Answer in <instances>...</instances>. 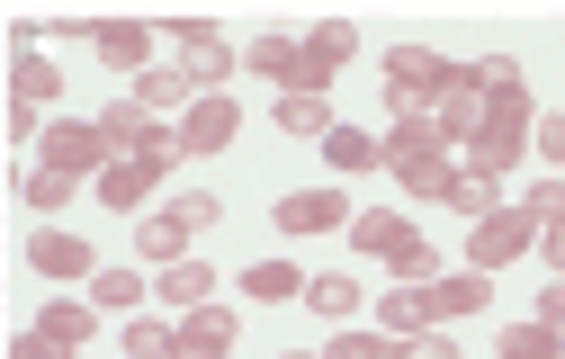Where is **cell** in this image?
<instances>
[{
    "mask_svg": "<svg viewBox=\"0 0 565 359\" xmlns=\"http://www.w3.org/2000/svg\"><path fill=\"white\" fill-rule=\"evenodd\" d=\"M90 45H99V54L117 63V72H135V82H145V54H153V28H117V19H108V28H90Z\"/></svg>",
    "mask_w": 565,
    "mask_h": 359,
    "instance_id": "e0dca14e",
    "label": "cell"
},
{
    "mask_svg": "<svg viewBox=\"0 0 565 359\" xmlns=\"http://www.w3.org/2000/svg\"><path fill=\"white\" fill-rule=\"evenodd\" d=\"M278 359H323V350H278Z\"/></svg>",
    "mask_w": 565,
    "mask_h": 359,
    "instance_id": "7bdbcfd3",
    "label": "cell"
},
{
    "mask_svg": "<svg viewBox=\"0 0 565 359\" xmlns=\"http://www.w3.org/2000/svg\"><path fill=\"white\" fill-rule=\"evenodd\" d=\"M171 207L189 215V225H216V215H225V207H216V198H206V189H189V198H171Z\"/></svg>",
    "mask_w": 565,
    "mask_h": 359,
    "instance_id": "8d00e7d4",
    "label": "cell"
},
{
    "mask_svg": "<svg viewBox=\"0 0 565 359\" xmlns=\"http://www.w3.org/2000/svg\"><path fill=\"white\" fill-rule=\"evenodd\" d=\"M306 306H315V315H332V324H350L360 287H350V270H323V278H306Z\"/></svg>",
    "mask_w": 565,
    "mask_h": 359,
    "instance_id": "ffe728a7",
    "label": "cell"
},
{
    "mask_svg": "<svg viewBox=\"0 0 565 359\" xmlns=\"http://www.w3.org/2000/svg\"><path fill=\"white\" fill-rule=\"evenodd\" d=\"M278 135H332V108H323V91L278 99Z\"/></svg>",
    "mask_w": 565,
    "mask_h": 359,
    "instance_id": "7402d4cb",
    "label": "cell"
},
{
    "mask_svg": "<svg viewBox=\"0 0 565 359\" xmlns=\"http://www.w3.org/2000/svg\"><path fill=\"white\" fill-rule=\"evenodd\" d=\"M19 198H28V207H63V198H73V180H63V171H28Z\"/></svg>",
    "mask_w": 565,
    "mask_h": 359,
    "instance_id": "836d02e7",
    "label": "cell"
},
{
    "mask_svg": "<svg viewBox=\"0 0 565 359\" xmlns=\"http://www.w3.org/2000/svg\"><path fill=\"white\" fill-rule=\"evenodd\" d=\"M189 234H198L189 215H180V207H162L153 225H145V261H162V270H171V261H189Z\"/></svg>",
    "mask_w": 565,
    "mask_h": 359,
    "instance_id": "ac0fdd59",
    "label": "cell"
},
{
    "mask_svg": "<svg viewBox=\"0 0 565 359\" xmlns=\"http://www.w3.org/2000/svg\"><path fill=\"white\" fill-rule=\"evenodd\" d=\"M484 306V270H458V278H431V287H422V315H476Z\"/></svg>",
    "mask_w": 565,
    "mask_h": 359,
    "instance_id": "4fadbf2b",
    "label": "cell"
},
{
    "mask_svg": "<svg viewBox=\"0 0 565 359\" xmlns=\"http://www.w3.org/2000/svg\"><path fill=\"white\" fill-rule=\"evenodd\" d=\"M323 162H332V171H369V162H386V144H369L360 126H332V135H323Z\"/></svg>",
    "mask_w": 565,
    "mask_h": 359,
    "instance_id": "d6986e66",
    "label": "cell"
},
{
    "mask_svg": "<svg viewBox=\"0 0 565 359\" xmlns=\"http://www.w3.org/2000/svg\"><path fill=\"white\" fill-rule=\"evenodd\" d=\"M350 45H360V36H350L341 19H323V28L306 36V54H315V72H323V82H332V72H341V63H350Z\"/></svg>",
    "mask_w": 565,
    "mask_h": 359,
    "instance_id": "d4e9b609",
    "label": "cell"
},
{
    "mask_svg": "<svg viewBox=\"0 0 565 359\" xmlns=\"http://www.w3.org/2000/svg\"><path fill=\"white\" fill-rule=\"evenodd\" d=\"M404 243H413V225H404V215H386V207H377V215H350V252H377V261H395Z\"/></svg>",
    "mask_w": 565,
    "mask_h": 359,
    "instance_id": "2e32d148",
    "label": "cell"
},
{
    "mask_svg": "<svg viewBox=\"0 0 565 359\" xmlns=\"http://www.w3.org/2000/svg\"><path fill=\"white\" fill-rule=\"evenodd\" d=\"M189 91H198V82H189L180 63H171V72H145V82H135V108H180Z\"/></svg>",
    "mask_w": 565,
    "mask_h": 359,
    "instance_id": "484cf974",
    "label": "cell"
},
{
    "mask_svg": "<svg viewBox=\"0 0 565 359\" xmlns=\"http://www.w3.org/2000/svg\"><path fill=\"white\" fill-rule=\"evenodd\" d=\"M503 359H565V332H547V324H512V332H503Z\"/></svg>",
    "mask_w": 565,
    "mask_h": 359,
    "instance_id": "4316f807",
    "label": "cell"
},
{
    "mask_svg": "<svg viewBox=\"0 0 565 359\" xmlns=\"http://www.w3.org/2000/svg\"><path fill=\"white\" fill-rule=\"evenodd\" d=\"M180 154H189V144H180V126H153V117H145V135H135L117 162H135V171H153V180H162V171H171Z\"/></svg>",
    "mask_w": 565,
    "mask_h": 359,
    "instance_id": "9a60e30c",
    "label": "cell"
},
{
    "mask_svg": "<svg viewBox=\"0 0 565 359\" xmlns=\"http://www.w3.org/2000/svg\"><path fill=\"white\" fill-rule=\"evenodd\" d=\"M252 72H269L288 99H297V91H323V72H315V54H306L297 36H260V45H252Z\"/></svg>",
    "mask_w": 565,
    "mask_h": 359,
    "instance_id": "9c48e42d",
    "label": "cell"
},
{
    "mask_svg": "<svg viewBox=\"0 0 565 359\" xmlns=\"http://www.w3.org/2000/svg\"><path fill=\"white\" fill-rule=\"evenodd\" d=\"M449 72H458V63L422 54V45H395V54H386V99H395L404 117H422V99H440V91H449Z\"/></svg>",
    "mask_w": 565,
    "mask_h": 359,
    "instance_id": "3957f363",
    "label": "cell"
},
{
    "mask_svg": "<svg viewBox=\"0 0 565 359\" xmlns=\"http://www.w3.org/2000/svg\"><path fill=\"white\" fill-rule=\"evenodd\" d=\"M206 287H216L206 261H171V270H162V297H171V306H206Z\"/></svg>",
    "mask_w": 565,
    "mask_h": 359,
    "instance_id": "603a6c76",
    "label": "cell"
},
{
    "mask_svg": "<svg viewBox=\"0 0 565 359\" xmlns=\"http://www.w3.org/2000/svg\"><path fill=\"white\" fill-rule=\"evenodd\" d=\"M225 350H234V315L225 306H189L171 324V359H225Z\"/></svg>",
    "mask_w": 565,
    "mask_h": 359,
    "instance_id": "ba28073f",
    "label": "cell"
},
{
    "mask_svg": "<svg viewBox=\"0 0 565 359\" xmlns=\"http://www.w3.org/2000/svg\"><path fill=\"white\" fill-rule=\"evenodd\" d=\"M386 332H422V324H431V315H422V287H386Z\"/></svg>",
    "mask_w": 565,
    "mask_h": 359,
    "instance_id": "f546056e",
    "label": "cell"
},
{
    "mask_svg": "<svg viewBox=\"0 0 565 359\" xmlns=\"http://www.w3.org/2000/svg\"><path fill=\"white\" fill-rule=\"evenodd\" d=\"M431 126H440V144H476V126H484V63H458V72H449Z\"/></svg>",
    "mask_w": 565,
    "mask_h": 359,
    "instance_id": "8992f818",
    "label": "cell"
},
{
    "mask_svg": "<svg viewBox=\"0 0 565 359\" xmlns=\"http://www.w3.org/2000/svg\"><path fill=\"white\" fill-rule=\"evenodd\" d=\"M234 126H243V108L216 91V99H198L189 108V126H180V144H189V154H225V144H234Z\"/></svg>",
    "mask_w": 565,
    "mask_h": 359,
    "instance_id": "8fae6325",
    "label": "cell"
},
{
    "mask_svg": "<svg viewBox=\"0 0 565 359\" xmlns=\"http://www.w3.org/2000/svg\"><path fill=\"white\" fill-rule=\"evenodd\" d=\"M404 359H458V350H449L440 332H413V341H404Z\"/></svg>",
    "mask_w": 565,
    "mask_h": 359,
    "instance_id": "ab89813d",
    "label": "cell"
},
{
    "mask_svg": "<svg viewBox=\"0 0 565 359\" xmlns=\"http://www.w3.org/2000/svg\"><path fill=\"white\" fill-rule=\"evenodd\" d=\"M323 359H404V341H386V332H341Z\"/></svg>",
    "mask_w": 565,
    "mask_h": 359,
    "instance_id": "4dcf8cb0",
    "label": "cell"
},
{
    "mask_svg": "<svg viewBox=\"0 0 565 359\" xmlns=\"http://www.w3.org/2000/svg\"><path fill=\"white\" fill-rule=\"evenodd\" d=\"M539 324H547V332H565V278H556V287H539Z\"/></svg>",
    "mask_w": 565,
    "mask_h": 359,
    "instance_id": "f35d334b",
    "label": "cell"
},
{
    "mask_svg": "<svg viewBox=\"0 0 565 359\" xmlns=\"http://www.w3.org/2000/svg\"><path fill=\"white\" fill-rule=\"evenodd\" d=\"M10 359H54V341H45V332H28V341H10Z\"/></svg>",
    "mask_w": 565,
    "mask_h": 359,
    "instance_id": "b9f144b4",
    "label": "cell"
},
{
    "mask_svg": "<svg viewBox=\"0 0 565 359\" xmlns=\"http://www.w3.org/2000/svg\"><path fill=\"white\" fill-rule=\"evenodd\" d=\"M54 350H82L90 341V306H45V324H36Z\"/></svg>",
    "mask_w": 565,
    "mask_h": 359,
    "instance_id": "83f0119b",
    "label": "cell"
},
{
    "mask_svg": "<svg viewBox=\"0 0 565 359\" xmlns=\"http://www.w3.org/2000/svg\"><path fill=\"white\" fill-rule=\"evenodd\" d=\"M521 207H530V215H539V225H556V215H565V180H539V189H530V198H521Z\"/></svg>",
    "mask_w": 565,
    "mask_h": 359,
    "instance_id": "e575fe53",
    "label": "cell"
},
{
    "mask_svg": "<svg viewBox=\"0 0 565 359\" xmlns=\"http://www.w3.org/2000/svg\"><path fill=\"white\" fill-rule=\"evenodd\" d=\"M243 297L288 306V297H306V270H297V261H252V270H243Z\"/></svg>",
    "mask_w": 565,
    "mask_h": 359,
    "instance_id": "5bb4252c",
    "label": "cell"
},
{
    "mask_svg": "<svg viewBox=\"0 0 565 359\" xmlns=\"http://www.w3.org/2000/svg\"><path fill=\"white\" fill-rule=\"evenodd\" d=\"M28 261H36L45 278H99V270H90V243H82V234H36V243H28Z\"/></svg>",
    "mask_w": 565,
    "mask_h": 359,
    "instance_id": "7c38bea8",
    "label": "cell"
},
{
    "mask_svg": "<svg viewBox=\"0 0 565 359\" xmlns=\"http://www.w3.org/2000/svg\"><path fill=\"white\" fill-rule=\"evenodd\" d=\"M99 198H108V207H145V198H153V171L108 162V171H99Z\"/></svg>",
    "mask_w": 565,
    "mask_h": 359,
    "instance_id": "cb8c5ba5",
    "label": "cell"
},
{
    "mask_svg": "<svg viewBox=\"0 0 565 359\" xmlns=\"http://www.w3.org/2000/svg\"><path fill=\"white\" fill-rule=\"evenodd\" d=\"M395 270H404V278H431V243H422V234H413V243L395 252Z\"/></svg>",
    "mask_w": 565,
    "mask_h": 359,
    "instance_id": "74e56055",
    "label": "cell"
},
{
    "mask_svg": "<svg viewBox=\"0 0 565 359\" xmlns=\"http://www.w3.org/2000/svg\"><path fill=\"white\" fill-rule=\"evenodd\" d=\"M386 171L404 180V189H422V198H449V162H440V126L431 117H404L395 135H386Z\"/></svg>",
    "mask_w": 565,
    "mask_h": 359,
    "instance_id": "7a4b0ae2",
    "label": "cell"
},
{
    "mask_svg": "<svg viewBox=\"0 0 565 359\" xmlns=\"http://www.w3.org/2000/svg\"><path fill=\"white\" fill-rule=\"evenodd\" d=\"M171 45H180V72L198 82V99H216V82L234 72V45H225L216 28H198V19H180V28H171Z\"/></svg>",
    "mask_w": 565,
    "mask_h": 359,
    "instance_id": "5b68a950",
    "label": "cell"
},
{
    "mask_svg": "<svg viewBox=\"0 0 565 359\" xmlns=\"http://www.w3.org/2000/svg\"><path fill=\"white\" fill-rule=\"evenodd\" d=\"M10 91H19V108H36V99L63 91V72H54L45 54H19V63H10Z\"/></svg>",
    "mask_w": 565,
    "mask_h": 359,
    "instance_id": "44dd1931",
    "label": "cell"
},
{
    "mask_svg": "<svg viewBox=\"0 0 565 359\" xmlns=\"http://www.w3.org/2000/svg\"><path fill=\"white\" fill-rule=\"evenodd\" d=\"M108 126H54L45 135V171H63V180H82V171H108Z\"/></svg>",
    "mask_w": 565,
    "mask_h": 359,
    "instance_id": "52a82bcc",
    "label": "cell"
},
{
    "mask_svg": "<svg viewBox=\"0 0 565 359\" xmlns=\"http://www.w3.org/2000/svg\"><path fill=\"white\" fill-rule=\"evenodd\" d=\"M90 297H99L108 315H135V297H145V287H135V270H99V278H90Z\"/></svg>",
    "mask_w": 565,
    "mask_h": 359,
    "instance_id": "f1b7e54d",
    "label": "cell"
},
{
    "mask_svg": "<svg viewBox=\"0 0 565 359\" xmlns=\"http://www.w3.org/2000/svg\"><path fill=\"white\" fill-rule=\"evenodd\" d=\"M530 91H521V72H512V82H484V126H476V144H467V154H476V171L484 180H503L521 154H530Z\"/></svg>",
    "mask_w": 565,
    "mask_h": 359,
    "instance_id": "6da1fadb",
    "label": "cell"
},
{
    "mask_svg": "<svg viewBox=\"0 0 565 359\" xmlns=\"http://www.w3.org/2000/svg\"><path fill=\"white\" fill-rule=\"evenodd\" d=\"M332 225H350L341 189H297V198H278V234H332Z\"/></svg>",
    "mask_w": 565,
    "mask_h": 359,
    "instance_id": "30bf717a",
    "label": "cell"
},
{
    "mask_svg": "<svg viewBox=\"0 0 565 359\" xmlns=\"http://www.w3.org/2000/svg\"><path fill=\"white\" fill-rule=\"evenodd\" d=\"M539 252H547V261L565 270V215H556V225H539Z\"/></svg>",
    "mask_w": 565,
    "mask_h": 359,
    "instance_id": "60d3db41",
    "label": "cell"
},
{
    "mask_svg": "<svg viewBox=\"0 0 565 359\" xmlns=\"http://www.w3.org/2000/svg\"><path fill=\"white\" fill-rule=\"evenodd\" d=\"M493 189H503V180H484V171H467V180H449V207H467L476 225H484V215H493Z\"/></svg>",
    "mask_w": 565,
    "mask_h": 359,
    "instance_id": "1f68e13d",
    "label": "cell"
},
{
    "mask_svg": "<svg viewBox=\"0 0 565 359\" xmlns=\"http://www.w3.org/2000/svg\"><path fill=\"white\" fill-rule=\"evenodd\" d=\"M126 359H171V324H126Z\"/></svg>",
    "mask_w": 565,
    "mask_h": 359,
    "instance_id": "d6a6232c",
    "label": "cell"
},
{
    "mask_svg": "<svg viewBox=\"0 0 565 359\" xmlns=\"http://www.w3.org/2000/svg\"><path fill=\"white\" fill-rule=\"evenodd\" d=\"M530 144H539L547 162H565V117H539V126H530Z\"/></svg>",
    "mask_w": 565,
    "mask_h": 359,
    "instance_id": "d590c367",
    "label": "cell"
},
{
    "mask_svg": "<svg viewBox=\"0 0 565 359\" xmlns=\"http://www.w3.org/2000/svg\"><path fill=\"white\" fill-rule=\"evenodd\" d=\"M530 243H539V215H530V207H512V215L493 207L484 225L467 234V261H476V270H503V261H521Z\"/></svg>",
    "mask_w": 565,
    "mask_h": 359,
    "instance_id": "277c9868",
    "label": "cell"
}]
</instances>
